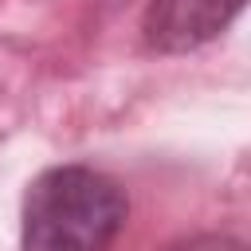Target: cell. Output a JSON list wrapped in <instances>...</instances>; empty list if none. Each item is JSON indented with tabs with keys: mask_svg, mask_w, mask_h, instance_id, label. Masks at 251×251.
<instances>
[{
	"mask_svg": "<svg viewBox=\"0 0 251 251\" xmlns=\"http://www.w3.org/2000/svg\"><path fill=\"white\" fill-rule=\"evenodd\" d=\"M126 192L98 169L59 165L24 200V251H110L126 224Z\"/></svg>",
	"mask_w": 251,
	"mask_h": 251,
	"instance_id": "1",
	"label": "cell"
},
{
	"mask_svg": "<svg viewBox=\"0 0 251 251\" xmlns=\"http://www.w3.org/2000/svg\"><path fill=\"white\" fill-rule=\"evenodd\" d=\"M247 0H153L141 20V39L149 51L180 55L216 39Z\"/></svg>",
	"mask_w": 251,
	"mask_h": 251,
	"instance_id": "2",
	"label": "cell"
}]
</instances>
